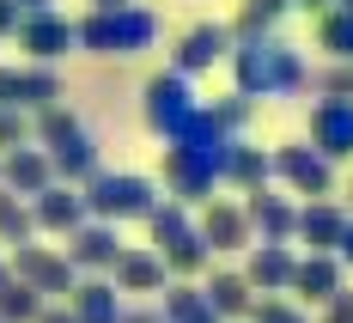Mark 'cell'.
Wrapping results in <instances>:
<instances>
[{
    "label": "cell",
    "instance_id": "1",
    "mask_svg": "<svg viewBox=\"0 0 353 323\" xmlns=\"http://www.w3.org/2000/svg\"><path fill=\"white\" fill-rule=\"evenodd\" d=\"M232 86L244 92L250 104L256 98H292V92L311 86V68H305V55L281 31L250 37V43H232Z\"/></svg>",
    "mask_w": 353,
    "mask_h": 323
},
{
    "label": "cell",
    "instance_id": "2",
    "mask_svg": "<svg viewBox=\"0 0 353 323\" xmlns=\"http://www.w3.org/2000/svg\"><path fill=\"white\" fill-rule=\"evenodd\" d=\"M73 43L85 55H146L159 43V12L152 6H104V12H85L73 25Z\"/></svg>",
    "mask_w": 353,
    "mask_h": 323
},
{
    "label": "cell",
    "instance_id": "3",
    "mask_svg": "<svg viewBox=\"0 0 353 323\" xmlns=\"http://www.w3.org/2000/svg\"><path fill=\"white\" fill-rule=\"evenodd\" d=\"M146 232H152V251L165 256V268H171V281H201L213 268V251L201 244V232H195V214L183 208V202H159L152 214H146Z\"/></svg>",
    "mask_w": 353,
    "mask_h": 323
},
{
    "label": "cell",
    "instance_id": "4",
    "mask_svg": "<svg viewBox=\"0 0 353 323\" xmlns=\"http://www.w3.org/2000/svg\"><path fill=\"white\" fill-rule=\"evenodd\" d=\"M79 195H85V214L104 219V226H122V219H146L165 195H159V183L141 177V171H98L92 183H79Z\"/></svg>",
    "mask_w": 353,
    "mask_h": 323
},
{
    "label": "cell",
    "instance_id": "5",
    "mask_svg": "<svg viewBox=\"0 0 353 323\" xmlns=\"http://www.w3.org/2000/svg\"><path fill=\"white\" fill-rule=\"evenodd\" d=\"M195 79H183V73H152V79H146V92H141V116H146V128H152V135H159V141H171L176 128H183V122H189V116H195Z\"/></svg>",
    "mask_w": 353,
    "mask_h": 323
},
{
    "label": "cell",
    "instance_id": "6",
    "mask_svg": "<svg viewBox=\"0 0 353 323\" xmlns=\"http://www.w3.org/2000/svg\"><path fill=\"white\" fill-rule=\"evenodd\" d=\"M12 281L37 287L43 299H73L79 287V268L68 262V251H49V244H12Z\"/></svg>",
    "mask_w": 353,
    "mask_h": 323
},
{
    "label": "cell",
    "instance_id": "7",
    "mask_svg": "<svg viewBox=\"0 0 353 323\" xmlns=\"http://www.w3.org/2000/svg\"><path fill=\"white\" fill-rule=\"evenodd\" d=\"M274 183H286L292 195L329 202V195H335V165H329L311 141H286V146H274Z\"/></svg>",
    "mask_w": 353,
    "mask_h": 323
},
{
    "label": "cell",
    "instance_id": "8",
    "mask_svg": "<svg viewBox=\"0 0 353 323\" xmlns=\"http://www.w3.org/2000/svg\"><path fill=\"white\" fill-rule=\"evenodd\" d=\"M12 43L25 49V61H37V68H55L61 55L79 49V43H73V19H61L55 6H49V12H25L19 31H12Z\"/></svg>",
    "mask_w": 353,
    "mask_h": 323
},
{
    "label": "cell",
    "instance_id": "9",
    "mask_svg": "<svg viewBox=\"0 0 353 323\" xmlns=\"http://www.w3.org/2000/svg\"><path fill=\"white\" fill-rule=\"evenodd\" d=\"M0 104H6V110H25V116L61 104V73H55V68H37V61L0 68Z\"/></svg>",
    "mask_w": 353,
    "mask_h": 323
},
{
    "label": "cell",
    "instance_id": "10",
    "mask_svg": "<svg viewBox=\"0 0 353 323\" xmlns=\"http://www.w3.org/2000/svg\"><path fill=\"white\" fill-rule=\"evenodd\" d=\"M225 49H232V25H219V19H201V25H189V31L176 37V49H171V73H183V79H201L208 68H219V61H225Z\"/></svg>",
    "mask_w": 353,
    "mask_h": 323
},
{
    "label": "cell",
    "instance_id": "11",
    "mask_svg": "<svg viewBox=\"0 0 353 323\" xmlns=\"http://www.w3.org/2000/svg\"><path fill=\"white\" fill-rule=\"evenodd\" d=\"M305 141L317 146L323 159H353V98H317L305 116Z\"/></svg>",
    "mask_w": 353,
    "mask_h": 323
},
{
    "label": "cell",
    "instance_id": "12",
    "mask_svg": "<svg viewBox=\"0 0 353 323\" xmlns=\"http://www.w3.org/2000/svg\"><path fill=\"white\" fill-rule=\"evenodd\" d=\"M195 232H201V244H208L213 256L219 251H250V244H256V232H250V219H244V202H225V195L201 202Z\"/></svg>",
    "mask_w": 353,
    "mask_h": 323
},
{
    "label": "cell",
    "instance_id": "13",
    "mask_svg": "<svg viewBox=\"0 0 353 323\" xmlns=\"http://www.w3.org/2000/svg\"><path fill=\"white\" fill-rule=\"evenodd\" d=\"M292 268H299V244H250L244 256V281L256 287V299H286Z\"/></svg>",
    "mask_w": 353,
    "mask_h": 323
},
{
    "label": "cell",
    "instance_id": "14",
    "mask_svg": "<svg viewBox=\"0 0 353 323\" xmlns=\"http://www.w3.org/2000/svg\"><path fill=\"white\" fill-rule=\"evenodd\" d=\"M244 219L256 232V244H299V202H286L274 189L244 195Z\"/></svg>",
    "mask_w": 353,
    "mask_h": 323
},
{
    "label": "cell",
    "instance_id": "15",
    "mask_svg": "<svg viewBox=\"0 0 353 323\" xmlns=\"http://www.w3.org/2000/svg\"><path fill=\"white\" fill-rule=\"evenodd\" d=\"M110 287L116 293H141V299H159V293L171 287V268H165V256L152 251V244H128V251L116 256V268H110Z\"/></svg>",
    "mask_w": 353,
    "mask_h": 323
},
{
    "label": "cell",
    "instance_id": "16",
    "mask_svg": "<svg viewBox=\"0 0 353 323\" xmlns=\"http://www.w3.org/2000/svg\"><path fill=\"white\" fill-rule=\"evenodd\" d=\"M159 183L171 189V202H183V208H201V202L219 195V177H213L201 159L176 153V146H165V159H159Z\"/></svg>",
    "mask_w": 353,
    "mask_h": 323
},
{
    "label": "cell",
    "instance_id": "17",
    "mask_svg": "<svg viewBox=\"0 0 353 323\" xmlns=\"http://www.w3.org/2000/svg\"><path fill=\"white\" fill-rule=\"evenodd\" d=\"M122 251H128V244H122V232L104 226V219H85V226L68 238V262L79 268V281H85V275H110Z\"/></svg>",
    "mask_w": 353,
    "mask_h": 323
},
{
    "label": "cell",
    "instance_id": "18",
    "mask_svg": "<svg viewBox=\"0 0 353 323\" xmlns=\"http://www.w3.org/2000/svg\"><path fill=\"white\" fill-rule=\"evenodd\" d=\"M219 183H225L232 195L274 189V153H268V146H250L244 135H238V141H232V153H225V165H219Z\"/></svg>",
    "mask_w": 353,
    "mask_h": 323
},
{
    "label": "cell",
    "instance_id": "19",
    "mask_svg": "<svg viewBox=\"0 0 353 323\" xmlns=\"http://www.w3.org/2000/svg\"><path fill=\"white\" fill-rule=\"evenodd\" d=\"M232 141H238V135H225V128H219V122L208 116V104H201V110H195V116H189V122H183V128H176V135H171L165 146H176V153H189V159H201V165H208L213 177H219V165H225V153H232Z\"/></svg>",
    "mask_w": 353,
    "mask_h": 323
},
{
    "label": "cell",
    "instance_id": "20",
    "mask_svg": "<svg viewBox=\"0 0 353 323\" xmlns=\"http://www.w3.org/2000/svg\"><path fill=\"white\" fill-rule=\"evenodd\" d=\"M31 219H37V232H55V238H73L79 226H85V195L73 189V183H49L43 195H31Z\"/></svg>",
    "mask_w": 353,
    "mask_h": 323
},
{
    "label": "cell",
    "instance_id": "21",
    "mask_svg": "<svg viewBox=\"0 0 353 323\" xmlns=\"http://www.w3.org/2000/svg\"><path fill=\"white\" fill-rule=\"evenodd\" d=\"M49 183H55V165H49L43 146L25 141V146H12V153H0V189H12V195L31 202V195H43Z\"/></svg>",
    "mask_w": 353,
    "mask_h": 323
},
{
    "label": "cell",
    "instance_id": "22",
    "mask_svg": "<svg viewBox=\"0 0 353 323\" xmlns=\"http://www.w3.org/2000/svg\"><path fill=\"white\" fill-rule=\"evenodd\" d=\"M201 293H208V305H213V311H219L225 323H250L256 287L244 281V268H219V262H213L208 275H201Z\"/></svg>",
    "mask_w": 353,
    "mask_h": 323
},
{
    "label": "cell",
    "instance_id": "23",
    "mask_svg": "<svg viewBox=\"0 0 353 323\" xmlns=\"http://www.w3.org/2000/svg\"><path fill=\"white\" fill-rule=\"evenodd\" d=\"M347 268H341V256H299V268H292V299H305V305H329L335 293L347 287L341 281Z\"/></svg>",
    "mask_w": 353,
    "mask_h": 323
},
{
    "label": "cell",
    "instance_id": "24",
    "mask_svg": "<svg viewBox=\"0 0 353 323\" xmlns=\"http://www.w3.org/2000/svg\"><path fill=\"white\" fill-rule=\"evenodd\" d=\"M341 232H347V214L335 202H305L299 208V244L311 256H335L341 251Z\"/></svg>",
    "mask_w": 353,
    "mask_h": 323
},
{
    "label": "cell",
    "instance_id": "25",
    "mask_svg": "<svg viewBox=\"0 0 353 323\" xmlns=\"http://www.w3.org/2000/svg\"><path fill=\"white\" fill-rule=\"evenodd\" d=\"M68 311L79 323H122V293L110 287V275H85L79 287H73V299H68Z\"/></svg>",
    "mask_w": 353,
    "mask_h": 323
},
{
    "label": "cell",
    "instance_id": "26",
    "mask_svg": "<svg viewBox=\"0 0 353 323\" xmlns=\"http://www.w3.org/2000/svg\"><path fill=\"white\" fill-rule=\"evenodd\" d=\"M49 165H55V183H73V189H79V183H92L98 171H104V165H98V141H92L85 128H79L73 141L49 146Z\"/></svg>",
    "mask_w": 353,
    "mask_h": 323
},
{
    "label": "cell",
    "instance_id": "27",
    "mask_svg": "<svg viewBox=\"0 0 353 323\" xmlns=\"http://www.w3.org/2000/svg\"><path fill=\"white\" fill-rule=\"evenodd\" d=\"M159 311H165L171 323H225V317L208 305L201 281H171V287L159 293Z\"/></svg>",
    "mask_w": 353,
    "mask_h": 323
},
{
    "label": "cell",
    "instance_id": "28",
    "mask_svg": "<svg viewBox=\"0 0 353 323\" xmlns=\"http://www.w3.org/2000/svg\"><path fill=\"white\" fill-rule=\"evenodd\" d=\"M286 12H292V0H244L238 6V19H232V43H250V37H274Z\"/></svg>",
    "mask_w": 353,
    "mask_h": 323
},
{
    "label": "cell",
    "instance_id": "29",
    "mask_svg": "<svg viewBox=\"0 0 353 323\" xmlns=\"http://www.w3.org/2000/svg\"><path fill=\"white\" fill-rule=\"evenodd\" d=\"M317 49H329L335 61H353V12L323 6L317 12Z\"/></svg>",
    "mask_w": 353,
    "mask_h": 323
},
{
    "label": "cell",
    "instance_id": "30",
    "mask_svg": "<svg viewBox=\"0 0 353 323\" xmlns=\"http://www.w3.org/2000/svg\"><path fill=\"white\" fill-rule=\"evenodd\" d=\"M79 135V116H73L68 104H49V110H37L31 116V141L49 153V146H61V141H73Z\"/></svg>",
    "mask_w": 353,
    "mask_h": 323
},
{
    "label": "cell",
    "instance_id": "31",
    "mask_svg": "<svg viewBox=\"0 0 353 323\" xmlns=\"http://www.w3.org/2000/svg\"><path fill=\"white\" fill-rule=\"evenodd\" d=\"M31 232H37L31 202L12 195V189H0V244H31Z\"/></svg>",
    "mask_w": 353,
    "mask_h": 323
},
{
    "label": "cell",
    "instance_id": "32",
    "mask_svg": "<svg viewBox=\"0 0 353 323\" xmlns=\"http://www.w3.org/2000/svg\"><path fill=\"white\" fill-rule=\"evenodd\" d=\"M43 305H49V299H43L37 287L12 281V287L0 293V323H37V317H43Z\"/></svg>",
    "mask_w": 353,
    "mask_h": 323
},
{
    "label": "cell",
    "instance_id": "33",
    "mask_svg": "<svg viewBox=\"0 0 353 323\" xmlns=\"http://www.w3.org/2000/svg\"><path fill=\"white\" fill-rule=\"evenodd\" d=\"M208 116L225 128V135H244L250 128V116H256V104H250L244 92H232V98H219V104H208Z\"/></svg>",
    "mask_w": 353,
    "mask_h": 323
},
{
    "label": "cell",
    "instance_id": "34",
    "mask_svg": "<svg viewBox=\"0 0 353 323\" xmlns=\"http://www.w3.org/2000/svg\"><path fill=\"white\" fill-rule=\"evenodd\" d=\"M250 323H311V317H305L292 299H256V305H250Z\"/></svg>",
    "mask_w": 353,
    "mask_h": 323
},
{
    "label": "cell",
    "instance_id": "35",
    "mask_svg": "<svg viewBox=\"0 0 353 323\" xmlns=\"http://www.w3.org/2000/svg\"><path fill=\"white\" fill-rule=\"evenodd\" d=\"M25 141H31V116L0 104V153H12V146H25Z\"/></svg>",
    "mask_w": 353,
    "mask_h": 323
},
{
    "label": "cell",
    "instance_id": "36",
    "mask_svg": "<svg viewBox=\"0 0 353 323\" xmlns=\"http://www.w3.org/2000/svg\"><path fill=\"white\" fill-rule=\"evenodd\" d=\"M317 92L323 98H353V61H335V68L317 79Z\"/></svg>",
    "mask_w": 353,
    "mask_h": 323
},
{
    "label": "cell",
    "instance_id": "37",
    "mask_svg": "<svg viewBox=\"0 0 353 323\" xmlns=\"http://www.w3.org/2000/svg\"><path fill=\"white\" fill-rule=\"evenodd\" d=\"M317 323H353V293L341 287L329 305H317Z\"/></svg>",
    "mask_w": 353,
    "mask_h": 323
},
{
    "label": "cell",
    "instance_id": "38",
    "mask_svg": "<svg viewBox=\"0 0 353 323\" xmlns=\"http://www.w3.org/2000/svg\"><path fill=\"white\" fill-rule=\"evenodd\" d=\"M122 323H171V317H165L159 305H128V311H122Z\"/></svg>",
    "mask_w": 353,
    "mask_h": 323
},
{
    "label": "cell",
    "instance_id": "39",
    "mask_svg": "<svg viewBox=\"0 0 353 323\" xmlns=\"http://www.w3.org/2000/svg\"><path fill=\"white\" fill-rule=\"evenodd\" d=\"M19 19H25V12H19L12 0H0V37H12V31H19Z\"/></svg>",
    "mask_w": 353,
    "mask_h": 323
},
{
    "label": "cell",
    "instance_id": "40",
    "mask_svg": "<svg viewBox=\"0 0 353 323\" xmlns=\"http://www.w3.org/2000/svg\"><path fill=\"white\" fill-rule=\"evenodd\" d=\"M37 323H79V317H73L68 305H43V317H37Z\"/></svg>",
    "mask_w": 353,
    "mask_h": 323
},
{
    "label": "cell",
    "instance_id": "41",
    "mask_svg": "<svg viewBox=\"0 0 353 323\" xmlns=\"http://www.w3.org/2000/svg\"><path fill=\"white\" fill-rule=\"evenodd\" d=\"M335 256H341V268H353V219H347V232H341V251Z\"/></svg>",
    "mask_w": 353,
    "mask_h": 323
},
{
    "label": "cell",
    "instance_id": "42",
    "mask_svg": "<svg viewBox=\"0 0 353 323\" xmlns=\"http://www.w3.org/2000/svg\"><path fill=\"white\" fill-rule=\"evenodd\" d=\"M12 6H19V12H49L55 0H12Z\"/></svg>",
    "mask_w": 353,
    "mask_h": 323
},
{
    "label": "cell",
    "instance_id": "43",
    "mask_svg": "<svg viewBox=\"0 0 353 323\" xmlns=\"http://www.w3.org/2000/svg\"><path fill=\"white\" fill-rule=\"evenodd\" d=\"M292 6H299V12H311V19H317L323 6H329V0H292Z\"/></svg>",
    "mask_w": 353,
    "mask_h": 323
},
{
    "label": "cell",
    "instance_id": "44",
    "mask_svg": "<svg viewBox=\"0 0 353 323\" xmlns=\"http://www.w3.org/2000/svg\"><path fill=\"white\" fill-rule=\"evenodd\" d=\"M12 287V262H6V256H0V293Z\"/></svg>",
    "mask_w": 353,
    "mask_h": 323
},
{
    "label": "cell",
    "instance_id": "45",
    "mask_svg": "<svg viewBox=\"0 0 353 323\" xmlns=\"http://www.w3.org/2000/svg\"><path fill=\"white\" fill-rule=\"evenodd\" d=\"M85 6H92V12H104V6H128V0H85Z\"/></svg>",
    "mask_w": 353,
    "mask_h": 323
},
{
    "label": "cell",
    "instance_id": "46",
    "mask_svg": "<svg viewBox=\"0 0 353 323\" xmlns=\"http://www.w3.org/2000/svg\"><path fill=\"white\" fill-rule=\"evenodd\" d=\"M329 6H341V12H353V0H329Z\"/></svg>",
    "mask_w": 353,
    "mask_h": 323
}]
</instances>
